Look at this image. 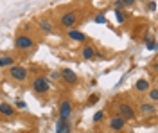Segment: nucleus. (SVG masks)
I'll return each mask as SVG.
<instances>
[{
  "label": "nucleus",
  "instance_id": "1",
  "mask_svg": "<svg viewBox=\"0 0 158 133\" xmlns=\"http://www.w3.org/2000/svg\"><path fill=\"white\" fill-rule=\"evenodd\" d=\"M15 47L18 51H32L36 47V41L31 34H18L15 38Z\"/></svg>",
  "mask_w": 158,
  "mask_h": 133
},
{
  "label": "nucleus",
  "instance_id": "2",
  "mask_svg": "<svg viewBox=\"0 0 158 133\" xmlns=\"http://www.w3.org/2000/svg\"><path fill=\"white\" fill-rule=\"evenodd\" d=\"M79 11H67V13H63L61 15V18H59V25L61 27H65V29H74V25L79 22Z\"/></svg>",
  "mask_w": 158,
  "mask_h": 133
},
{
  "label": "nucleus",
  "instance_id": "3",
  "mask_svg": "<svg viewBox=\"0 0 158 133\" xmlns=\"http://www.w3.org/2000/svg\"><path fill=\"white\" fill-rule=\"evenodd\" d=\"M50 88V79L47 76H36L32 79V90L36 94H47Z\"/></svg>",
  "mask_w": 158,
  "mask_h": 133
},
{
  "label": "nucleus",
  "instance_id": "4",
  "mask_svg": "<svg viewBox=\"0 0 158 133\" xmlns=\"http://www.w3.org/2000/svg\"><path fill=\"white\" fill-rule=\"evenodd\" d=\"M9 76L15 81L23 83V81H27V77H29V70H27L23 65H13L9 69Z\"/></svg>",
  "mask_w": 158,
  "mask_h": 133
},
{
  "label": "nucleus",
  "instance_id": "5",
  "mask_svg": "<svg viewBox=\"0 0 158 133\" xmlns=\"http://www.w3.org/2000/svg\"><path fill=\"white\" fill-rule=\"evenodd\" d=\"M117 110H118V117H120V119H124V121H133V119L137 117L135 108H133L129 102H118Z\"/></svg>",
  "mask_w": 158,
  "mask_h": 133
},
{
  "label": "nucleus",
  "instance_id": "6",
  "mask_svg": "<svg viewBox=\"0 0 158 133\" xmlns=\"http://www.w3.org/2000/svg\"><path fill=\"white\" fill-rule=\"evenodd\" d=\"M72 112H74V104H72L70 99H63V101L59 102L58 113H59V119H61V121H70Z\"/></svg>",
  "mask_w": 158,
  "mask_h": 133
},
{
  "label": "nucleus",
  "instance_id": "7",
  "mask_svg": "<svg viewBox=\"0 0 158 133\" xmlns=\"http://www.w3.org/2000/svg\"><path fill=\"white\" fill-rule=\"evenodd\" d=\"M61 79L67 83V85H76L77 83V74L72 70V69H63L61 70Z\"/></svg>",
  "mask_w": 158,
  "mask_h": 133
},
{
  "label": "nucleus",
  "instance_id": "8",
  "mask_svg": "<svg viewBox=\"0 0 158 133\" xmlns=\"http://www.w3.org/2000/svg\"><path fill=\"white\" fill-rule=\"evenodd\" d=\"M108 124H110V128H111L113 131H122V130L126 128V121H124V119H120L118 115H115V117H111Z\"/></svg>",
  "mask_w": 158,
  "mask_h": 133
},
{
  "label": "nucleus",
  "instance_id": "9",
  "mask_svg": "<svg viewBox=\"0 0 158 133\" xmlns=\"http://www.w3.org/2000/svg\"><path fill=\"white\" fill-rule=\"evenodd\" d=\"M149 88H151V83H149V79H146V77H140V79H137V83H135V90L140 94H148Z\"/></svg>",
  "mask_w": 158,
  "mask_h": 133
},
{
  "label": "nucleus",
  "instance_id": "10",
  "mask_svg": "<svg viewBox=\"0 0 158 133\" xmlns=\"http://www.w3.org/2000/svg\"><path fill=\"white\" fill-rule=\"evenodd\" d=\"M56 133H72V123L58 119V123H56Z\"/></svg>",
  "mask_w": 158,
  "mask_h": 133
},
{
  "label": "nucleus",
  "instance_id": "11",
  "mask_svg": "<svg viewBox=\"0 0 158 133\" xmlns=\"http://www.w3.org/2000/svg\"><path fill=\"white\" fill-rule=\"evenodd\" d=\"M95 54H97V49H95L94 45H85V47L81 49V56H83L85 60H94Z\"/></svg>",
  "mask_w": 158,
  "mask_h": 133
},
{
  "label": "nucleus",
  "instance_id": "12",
  "mask_svg": "<svg viewBox=\"0 0 158 133\" xmlns=\"http://www.w3.org/2000/svg\"><path fill=\"white\" fill-rule=\"evenodd\" d=\"M140 113L142 115H155L156 113V106L155 104H151V102H140Z\"/></svg>",
  "mask_w": 158,
  "mask_h": 133
},
{
  "label": "nucleus",
  "instance_id": "13",
  "mask_svg": "<svg viewBox=\"0 0 158 133\" xmlns=\"http://www.w3.org/2000/svg\"><path fill=\"white\" fill-rule=\"evenodd\" d=\"M15 113H16V108H13L7 102H0V115H4V117H15Z\"/></svg>",
  "mask_w": 158,
  "mask_h": 133
},
{
  "label": "nucleus",
  "instance_id": "14",
  "mask_svg": "<svg viewBox=\"0 0 158 133\" xmlns=\"http://www.w3.org/2000/svg\"><path fill=\"white\" fill-rule=\"evenodd\" d=\"M67 36H69L72 41H86V34L81 31H76V29H70L69 32H67Z\"/></svg>",
  "mask_w": 158,
  "mask_h": 133
},
{
  "label": "nucleus",
  "instance_id": "15",
  "mask_svg": "<svg viewBox=\"0 0 158 133\" xmlns=\"http://www.w3.org/2000/svg\"><path fill=\"white\" fill-rule=\"evenodd\" d=\"M16 65L13 56H0V69H6V67H13Z\"/></svg>",
  "mask_w": 158,
  "mask_h": 133
},
{
  "label": "nucleus",
  "instance_id": "16",
  "mask_svg": "<svg viewBox=\"0 0 158 133\" xmlns=\"http://www.w3.org/2000/svg\"><path fill=\"white\" fill-rule=\"evenodd\" d=\"M40 29L45 32H52L54 31V25H52V22L50 20H41L40 22Z\"/></svg>",
  "mask_w": 158,
  "mask_h": 133
},
{
  "label": "nucleus",
  "instance_id": "17",
  "mask_svg": "<svg viewBox=\"0 0 158 133\" xmlns=\"http://www.w3.org/2000/svg\"><path fill=\"white\" fill-rule=\"evenodd\" d=\"M144 43H146V47H148L149 51H155V49H156V41H155V38H146Z\"/></svg>",
  "mask_w": 158,
  "mask_h": 133
},
{
  "label": "nucleus",
  "instance_id": "18",
  "mask_svg": "<svg viewBox=\"0 0 158 133\" xmlns=\"http://www.w3.org/2000/svg\"><path fill=\"white\" fill-rule=\"evenodd\" d=\"M104 117H106V112H104V110H99V112H95V115H94V123L104 121Z\"/></svg>",
  "mask_w": 158,
  "mask_h": 133
},
{
  "label": "nucleus",
  "instance_id": "19",
  "mask_svg": "<svg viewBox=\"0 0 158 133\" xmlns=\"http://www.w3.org/2000/svg\"><path fill=\"white\" fill-rule=\"evenodd\" d=\"M149 99H151V101H153V102H156L158 101V90H156V88H149Z\"/></svg>",
  "mask_w": 158,
  "mask_h": 133
},
{
  "label": "nucleus",
  "instance_id": "20",
  "mask_svg": "<svg viewBox=\"0 0 158 133\" xmlns=\"http://www.w3.org/2000/svg\"><path fill=\"white\" fill-rule=\"evenodd\" d=\"M115 18H117L118 23H124V20H126L124 13H122V11H118V9H115Z\"/></svg>",
  "mask_w": 158,
  "mask_h": 133
},
{
  "label": "nucleus",
  "instance_id": "21",
  "mask_svg": "<svg viewBox=\"0 0 158 133\" xmlns=\"http://www.w3.org/2000/svg\"><path fill=\"white\" fill-rule=\"evenodd\" d=\"M94 22H95V23H106V16H104L102 13H99V15H95Z\"/></svg>",
  "mask_w": 158,
  "mask_h": 133
},
{
  "label": "nucleus",
  "instance_id": "22",
  "mask_svg": "<svg viewBox=\"0 0 158 133\" xmlns=\"http://www.w3.org/2000/svg\"><path fill=\"white\" fill-rule=\"evenodd\" d=\"M25 106H27V104H25L23 101H16V108H20V110H22V108H25Z\"/></svg>",
  "mask_w": 158,
  "mask_h": 133
},
{
  "label": "nucleus",
  "instance_id": "23",
  "mask_svg": "<svg viewBox=\"0 0 158 133\" xmlns=\"http://www.w3.org/2000/svg\"><path fill=\"white\" fill-rule=\"evenodd\" d=\"M97 99H99V95H92V97H90V101H88V104H94Z\"/></svg>",
  "mask_w": 158,
  "mask_h": 133
},
{
  "label": "nucleus",
  "instance_id": "24",
  "mask_svg": "<svg viewBox=\"0 0 158 133\" xmlns=\"http://www.w3.org/2000/svg\"><path fill=\"white\" fill-rule=\"evenodd\" d=\"M155 7H156V4H155V2H151V4H149V11H155Z\"/></svg>",
  "mask_w": 158,
  "mask_h": 133
}]
</instances>
